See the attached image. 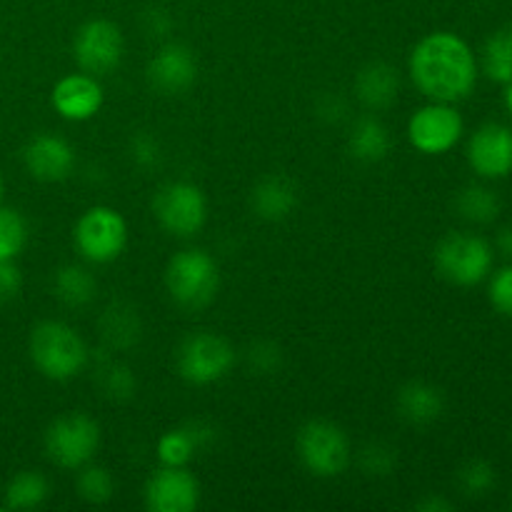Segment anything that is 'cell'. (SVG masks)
Returning a JSON list of instances; mask_svg holds the SVG:
<instances>
[{
    "label": "cell",
    "instance_id": "obj_1",
    "mask_svg": "<svg viewBox=\"0 0 512 512\" xmlns=\"http://www.w3.org/2000/svg\"><path fill=\"white\" fill-rule=\"evenodd\" d=\"M410 78L423 95L438 103H460L478 83V63L460 35L438 30L420 40L410 53Z\"/></svg>",
    "mask_w": 512,
    "mask_h": 512
},
{
    "label": "cell",
    "instance_id": "obj_2",
    "mask_svg": "<svg viewBox=\"0 0 512 512\" xmlns=\"http://www.w3.org/2000/svg\"><path fill=\"white\" fill-rule=\"evenodd\" d=\"M28 353L35 368L55 383L75 378L88 365V345L75 328L60 320H43L30 330Z\"/></svg>",
    "mask_w": 512,
    "mask_h": 512
},
{
    "label": "cell",
    "instance_id": "obj_3",
    "mask_svg": "<svg viewBox=\"0 0 512 512\" xmlns=\"http://www.w3.org/2000/svg\"><path fill=\"white\" fill-rule=\"evenodd\" d=\"M218 285V263L200 248L180 250L165 268V288L180 308L200 310L210 305L218 295Z\"/></svg>",
    "mask_w": 512,
    "mask_h": 512
},
{
    "label": "cell",
    "instance_id": "obj_4",
    "mask_svg": "<svg viewBox=\"0 0 512 512\" xmlns=\"http://www.w3.org/2000/svg\"><path fill=\"white\" fill-rule=\"evenodd\" d=\"M435 268L448 283L473 288L493 270V248L475 233H450L435 248Z\"/></svg>",
    "mask_w": 512,
    "mask_h": 512
},
{
    "label": "cell",
    "instance_id": "obj_5",
    "mask_svg": "<svg viewBox=\"0 0 512 512\" xmlns=\"http://www.w3.org/2000/svg\"><path fill=\"white\" fill-rule=\"evenodd\" d=\"M100 448V428L90 415L68 413L45 430V453L58 468L78 470L93 460Z\"/></svg>",
    "mask_w": 512,
    "mask_h": 512
},
{
    "label": "cell",
    "instance_id": "obj_6",
    "mask_svg": "<svg viewBox=\"0 0 512 512\" xmlns=\"http://www.w3.org/2000/svg\"><path fill=\"white\" fill-rule=\"evenodd\" d=\"M125 243H128L125 218L108 205L88 208L75 225V245L90 263H113L123 255Z\"/></svg>",
    "mask_w": 512,
    "mask_h": 512
},
{
    "label": "cell",
    "instance_id": "obj_7",
    "mask_svg": "<svg viewBox=\"0 0 512 512\" xmlns=\"http://www.w3.org/2000/svg\"><path fill=\"white\" fill-rule=\"evenodd\" d=\"M298 455L318 478H335L350 463V440L340 425L330 420H310L298 433Z\"/></svg>",
    "mask_w": 512,
    "mask_h": 512
},
{
    "label": "cell",
    "instance_id": "obj_8",
    "mask_svg": "<svg viewBox=\"0 0 512 512\" xmlns=\"http://www.w3.org/2000/svg\"><path fill=\"white\" fill-rule=\"evenodd\" d=\"M235 350L215 333H195L178 350V373L190 385H210L233 370Z\"/></svg>",
    "mask_w": 512,
    "mask_h": 512
},
{
    "label": "cell",
    "instance_id": "obj_9",
    "mask_svg": "<svg viewBox=\"0 0 512 512\" xmlns=\"http://www.w3.org/2000/svg\"><path fill=\"white\" fill-rule=\"evenodd\" d=\"M463 115L453 108V103L423 105L408 120V140L415 150L425 155H443L453 150L463 138Z\"/></svg>",
    "mask_w": 512,
    "mask_h": 512
},
{
    "label": "cell",
    "instance_id": "obj_10",
    "mask_svg": "<svg viewBox=\"0 0 512 512\" xmlns=\"http://www.w3.org/2000/svg\"><path fill=\"white\" fill-rule=\"evenodd\" d=\"M153 213L168 233L188 238L205 225L208 203L198 185L178 180V183H168L158 190L153 200Z\"/></svg>",
    "mask_w": 512,
    "mask_h": 512
},
{
    "label": "cell",
    "instance_id": "obj_11",
    "mask_svg": "<svg viewBox=\"0 0 512 512\" xmlns=\"http://www.w3.org/2000/svg\"><path fill=\"white\" fill-rule=\"evenodd\" d=\"M73 55L80 70L90 75H108L123 63L125 40L123 33L110 20H88L75 33Z\"/></svg>",
    "mask_w": 512,
    "mask_h": 512
},
{
    "label": "cell",
    "instance_id": "obj_12",
    "mask_svg": "<svg viewBox=\"0 0 512 512\" xmlns=\"http://www.w3.org/2000/svg\"><path fill=\"white\" fill-rule=\"evenodd\" d=\"M468 163L480 178L498 180L512 173V130L503 123H485L470 135Z\"/></svg>",
    "mask_w": 512,
    "mask_h": 512
},
{
    "label": "cell",
    "instance_id": "obj_13",
    "mask_svg": "<svg viewBox=\"0 0 512 512\" xmlns=\"http://www.w3.org/2000/svg\"><path fill=\"white\" fill-rule=\"evenodd\" d=\"M200 503V483L185 468H163L145 485V505L153 512H190Z\"/></svg>",
    "mask_w": 512,
    "mask_h": 512
},
{
    "label": "cell",
    "instance_id": "obj_14",
    "mask_svg": "<svg viewBox=\"0 0 512 512\" xmlns=\"http://www.w3.org/2000/svg\"><path fill=\"white\" fill-rule=\"evenodd\" d=\"M198 78V60L188 45L168 43L150 58L148 80L158 93L178 95Z\"/></svg>",
    "mask_w": 512,
    "mask_h": 512
},
{
    "label": "cell",
    "instance_id": "obj_15",
    "mask_svg": "<svg viewBox=\"0 0 512 512\" xmlns=\"http://www.w3.org/2000/svg\"><path fill=\"white\" fill-rule=\"evenodd\" d=\"M103 85L90 73L65 75L55 83L50 103L55 113L65 120H90L100 108H103Z\"/></svg>",
    "mask_w": 512,
    "mask_h": 512
},
{
    "label": "cell",
    "instance_id": "obj_16",
    "mask_svg": "<svg viewBox=\"0 0 512 512\" xmlns=\"http://www.w3.org/2000/svg\"><path fill=\"white\" fill-rule=\"evenodd\" d=\"M25 170L43 183H60L75 168V153L60 135L40 133L23 150Z\"/></svg>",
    "mask_w": 512,
    "mask_h": 512
},
{
    "label": "cell",
    "instance_id": "obj_17",
    "mask_svg": "<svg viewBox=\"0 0 512 512\" xmlns=\"http://www.w3.org/2000/svg\"><path fill=\"white\" fill-rule=\"evenodd\" d=\"M298 205V188L293 180L283 178V175H270V178L260 180L253 190V210L258 218L263 220H283Z\"/></svg>",
    "mask_w": 512,
    "mask_h": 512
},
{
    "label": "cell",
    "instance_id": "obj_18",
    "mask_svg": "<svg viewBox=\"0 0 512 512\" xmlns=\"http://www.w3.org/2000/svg\"><path fill=\"white\" fill-rule=\"evenodd\" d=\"M355 90L358 98L368 105L370 110H383L395 103L400 90L398 70L388 63H370L360 70L358 80H355Z\"/></svg>",
    "mask_w": 512,
    "mask_h": 512
},
{
    "label": "cell",
    "instance_id": "obj_19",
    "mask_svg": "<svg viewBox=\"0 0 512 512\" xmlns=\"http://www.w3.org/2000/svg\"><path fill=\"white\" fill-rule=\"evenodd\" d=\"M398 410L408 423L428 425L443 415L445 398L435 385L430 383H408L398 393Z\"/></svg>",
    "mask_w": 512,
    "mask_h": 512
},
{
    "label": "cell",
    "instance_id": "obj_20",
    "mask_svg": "<svg viewBox=\"0 0 512 512\" xmlns=\"http://www.w3.org/2000/svg\"><path fill=\"white\" fill-rule=\"evenodd\" d=\"M348 148L355 160L360 163H378L385 158L390 150V133L383 125V120L375 115H365V118L355 120L353 130L348 135Z\"/></svg>",
    "mask_w": 512,
    "mask_h": 512
},
{
    "label": "cell",
    "instance_id": "obj_21",
    "mask_svg": "<svg viewBox=\"0 0 512 512\" xmlns=\"http://www.w3.org/2000/svg\"><path fill=\"white\" fill-rule=\"evenodd\" d=\"M50 485L35 470H23L13 475L3 490V505L8 510H33L48 500Z\"/></svg>",
    "mask_w": 512,
    "mask_h": 512
},
{
    "label": "cell",
    "instance_id": "obj_22",
    "mask_svg": "<svg viewBox=\"0 0 512 512\" xmlns=\"http://www.w3.org/2000/svg\"><path fill=\"white\" fill-rule=\"evenodd\" d=\"M95 290H98V283L90 270L80 268V265H63L55 273V295L70 308L88 305L95 298Z\"/></svg>",
    "mask_w": 512,
    "mask_h": 512
},
{
    "label": "cell",
    "instance_id": "obj_23",
    "mask_svg": "<svg viewBox=\"0 0 512 512\" xmlns=\"http://www.w3.org/2000/svg\"><path fill=\"white\" fill-rule=\"evenodd\" d=\"M483 70L493 83H512V25L495 30L485 40Z\"/></svg>",
    "mask_w": 512,
    "mask_h": 512
},
{
    "label": "cell",
    "instance_id": "obj_24",
    "mask_svg": "<svg viewBox=\"0 0 512 512\" xmlns=\"http://www.w3.org/2000/svg\"><path fill=\"white\" fill-rule=\"evenodd\" d=\"M455 208L468 223L488 225L500 215V198L485 185H468L458 193Z\"/></svg>",
    "mask_w": 512,
    "mask_h": 512
},
{
    "label": "cell",
    "instance_id": "obj_25",
    "mask_svg": "<svg viewBox=\"0 0 512 512\" xmlns=\"http://www.w3.org/2000/svg\"><path fill=\"white\" fill-rule=\"evenodd\" d=\"M198 445L200 435H195L193 425L183 430H170L158 440V458L168 468H185L195 455V450H198Z\"/></svg>",
    "mask_w": 512,
    "mask_h": 512
},
{
    "label": "cell",
    "instance_id": "obj_26",
    "mask_svg": "<svg viewBox=\"0 0 512 512\" xmlns=\"http://www.w3.org/2000/svg\"><path fill=\"white\" fill-rule=\"evenodd\" d=\"M28 240V225L18 210L0 205V260H15Z\"/></svg>",
    "mask_w": 512,
    "mask_h": 512
},
{
    "label": "cell",
    "instance_id": "obj_27",
    "mask_svg": "<svg viewBox=\"0 0 512 512\" xmlns=\"http://www.w3.org/2000/svg\"><path fill=\"white\" fill-rule=\"evenodd\" d=\"M103 335L113 348H130L140 335L138 315L123 308L108 310L103 318Z\"/></svg>",
    "mask_w": 512,
    "mask_h": 512
},
{
    "label": "cell",
    "instance_id": "obj_28",
    "mask_svg": "<svg viewBox=\"0 0 512 512\" xmlns=\"http://www.w3.org/2000/svg\"><path fill=\"white\" fill-rule=\"evenodd\" d=\"M495 483H498V475L488 460H470L458 473V485L468 498H485L493 493Z\"/></svg>",
    "mask_w": 512,
    "mask_h": 512
},
{
    "label": "cell",
    "instance_id": "obj_29",
    "mask_svg": "<svg viewBox=\"0 0 512 512\" xmlns=\"http://www.w3.org/2000/svg\"><path fill=\"white\" fill-rule=\"evenodd\" d=\"M78 493L85 503H108L115 495V480L113 475H110V470L100 468V465H88V468L78 475Z\"/></svg>",
    "mask_w": 512,
    "mask_h": 512
},
{
    "label": "cell",
    "instance_id": "obj_30",
    "mask_svg": "<svg viewBox=\"0 0 512 512\" xmlns=\"http://www.w3.org/2000/svg\"><path fill=\"white\" fill-rule=\"evenodd\" d=\"M100 388H103V393L113 400L130 398L135 390L133 373H130L125 365H118V363L108 365V368L100 370Z\"/></svg>",
    "mask_w": 512,
    "mask_h": 512
},
{
    "label": "cell",
    "instance_id": "obj_31",
    "mask_svg": "<svg viewBox=\"0 0 512 512\" xmlns=\"http://www.w3.org/2000/svg\"><path fill=\"white\" fill-rule=\"evenodd\" d=\"M488 298L500 315L512 318V265H505L490 278Z\"/></svg>",
    "mask_w": 512,
    "mask_h": 512
},
{
    "label": "cell",
    "instance_id": "obj_32",
    "mask_svg": "<svg viewBox=\"0 0 512 512\" xmlns=\"http://www.w3.org/2000/svg\"><path fill=\"white\" fill-rule=\"evenodd\" d=\"M20 285H23V278H20L18 265L13 260H0V303L13 300L20 293Z\"/></svg>",
    "mask_w": 512,
    "mask_h": 512
},
{
    "label": "cell",
    "instance_id": "obj_33",
    "mask_svg": "<svg viewBox=\"0 0 512 512\" xmlns=\"http://www.w3.org/2000/svg\"><path fill=\"white\" fill-rule=\"evenodd\" d=\"M393 450L383 445H370L363 455V465L370 475H385L393 468Z\"/></svg>",
    "mask_w": 512,
    "mask_h": 512
},
{
    "label": "cell",
    "instance_id": "obj_34",
    "mask_svg": "<svg viewBox=\"0 0 512 512\" xmlns=\"http://www.w3.org/2000/svg\"><path fill=\"white\" fill-rule=\"evenodd\" d=\"M133 158H135V163L143 165V168L155 165L160 158L158 143H155L153 138H148V135H140V138H135V143H133Z\"/></svg>",
    "mask_w": 512,
    "mask_h": 512
},
{
    "label": "cell",
    "instance_id": "obj_35",
    "mask_svg": "<svg viewBox=\"0 0 512 512\" xmlns=\"http://www.w3.org/2000/svg\"><path fill=\"white\" fill-rule=\"evenodd\" d=\"M498 250L505 255V258L512 260V225H505L498 233Z\"/></svg>",
    "mask_w": 512,
    "mask_h": 512
},
{
    "label": "cell",
    "instance_id": "obj_36",
    "mask_svg": "<svg viewBox=\"0 0 512 512\" xmlns=\"http://www.w3.org/2000/svg\"><path fill=\"white\" fill-rule=\"evenodd\" d=\"M418 508L425 510V512H435V510L448 512V510H453V503H450V500H443V498H428V500H423Z\"/></svg>",
    "mask_w": 512,
    "mask_h": 512
},
{
    "label": "cell",
    "instance_id": "obj_37",
    "mask_svg": "<svg viewBox=\"0 0 512 512\" xmlns=\"http://www.w3.org/2000/svg\"><path fill=\"white\" fill-rule=\"evenodd\" d=\"M505 108L512 115V83H508V90H505Z\"/></svg>",
    "mask_w": 512,
    "mask_h": 512
},
{
    "label": "cell",
    "instance_id": "obj_38",
    "mask_svg": "<svg viewBox=\"0 0 512 512\" xmlns=\"http://www.w3.org/2000/svg\"><path fill=\"white\" fill-rule=\"evenodd\" d=\"M3 193H5V188H3V178H0V205H3Z\"/></svg>",
    "mask_w": 512,
    "mask_h": 512
},
{
    "label": "cell",
    "instance_id": "obj_39",
    "mask_svg": "<svg viewBox=\"0 0 512 512\" xmlns=\"http://www.w3.org/2000/svg\"><path fill=\"white\" fill-rule=\"evenodd\" d=\"M510 508H512V498H510Z\"/></svg>",
    "mask_w": 512,
    "mask_h": 512
}]
</instances>
